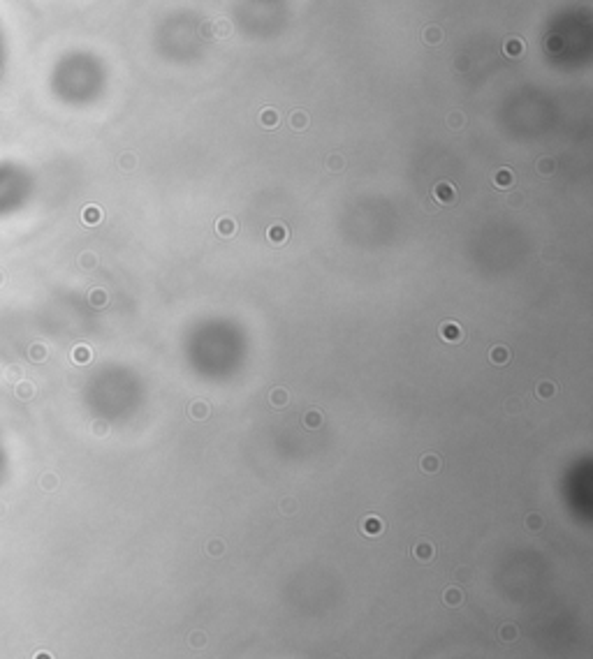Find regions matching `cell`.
<instances>
[{
	"instance_id": "obj_1",
	"label": "cell",
	"mask_w": 593,
	"mask_h": 659,
	"mask_svg": "<svg viewBox=\"0 0 593 659\" xmlns=\"http://www.w3.org/2000/svg\"><path fill=\"white\" fill-rule=\"evenodd\" d=\"M434 199L438 204H454V199H456V190H454V185L452 183H447V180H440V183H436V187H434Z\"/></svg>"
},
{
	"instance_id": "obj_2",
	"label": "cell",
	"mask_w": 593,
	"mask_h": 659,
	"mask_svg": "<svg viewBox=\"0 0 593 659\" xmlns=\"http://www.w3.org/2000/svg\"><path fill=\"white\" fill-rule=\"evenodd\" d=\"M440 338L452 340V343H459V340L463 338V331H461V326H459L456 321H445L443 326H440Z\"/></svg>"
},
{
	"instance_id": "obj_3",
	"label": "cell",
	"mask_w": 593,
	"mask_h": 659,
	"mask_svg": "<svg viewBox=\"0 0 593 659\" xmlns=\"http://www.w3.org/2000/svg\"><path fill=\"white\" fill-rule=\"evenodd\" d=\"M434 553H436V548H434V544H429V541H419V544H415V548H412V555L417 557L419 562H431L434 560Z\"/></svg>"
},
{
	"instance_id": "obj_4",
	"label": "cell",
	"mask_w": 593,
	"mask_h": 659,
	"mask_svg": "<svg viewBox=\"0 0 593 659\" xmlns=\"http://www.w3.org/2000/svg\"><path fill=\"white\" fill-rule=\"evenodd\" d=\"M383 521H380L378 516H366L362 521V532L364 534H368V537H378L380 532H383Z\"/></svg>"
},
{
	"instance_id": "obj_5",
	"label": "cell",
	"mask_w": 593,
	"mask_h": 659,
	"mask_svg": "<svg viewBox=\"0 0 593 659\" xmlns=\"http://www.w3.org/2000/svg\"><path fill=\"white\" fill-rule=\"evenodd\" d=\"M503 51H505V56H510V58H519V56L524 54V42L519 37H510L503 44Z\"/></svg>"
},
{
	"instance_id": "obj_6",
	"label": "cell",
	"mask_w": 593,
	"mask_h": 659,
	"mask_svg": "<svg viewBox=\"0 0 593 659\" xmlns=\"http://www.w3.org/2000/svg\"><path fill=\"white\" fill-rule=\"evenodd\" d=\"M267 236H269V241H271V243H276V245L285 243V241H287V229H285V224H271L269 231H267Z\"/></svg>"
},
{
	"instance_id": "obj_7",
	"label": "cell",
	"mask_w": 593,
	"mask_h": 659,
	"mask_svg": "<svg viewBox=\"0 0 593 659\" xmlns=\"http://www.w3.org/2000/svg\"><path fill=\"white\" fill-rule=\"evenodd\" d=\"M443 601H445L447 606H459V604L463 601V592H461L459 588H447V590L443 592Z\"/></svg>"
},
{
	"instance_id": "obj_8",
	"label": "cell",
	"mask_w": 593,
	"mask_h": 659,
	"mask_svg": "<svg viewBox=\"0 0 593 659\" xmlns=\"http://www.w3.org/2000/svg\"><path fill=\"white\" fill-rule=\"evenodd\" d=\"M422 469L424 472H429V474H434V472H438L440 469V458L436 456V453H427V456H422Z\"/></svg>"
},
{
	"instance_id": "obj_9",
	"label": "cell",
	"mask_w": 593,
	"mask_h": 659,
	"mask_svg": "<svg viewBox=\"0 0 593 659\" xmlns=\"http://www.w3.org/2000/svg\"><path fill=\"white\" fill-rule=\"evenodd\" d=\"M517 636H519V629H517L515 625H500V629H498V638L500 641H505V643H512V641H517Z\"/></svg>"
},
{
	"instance_id": "obj_10",
	"label": "cell",
	"mask_w": 593,
	"mask_h": 659,
	"mask_svg": "<svg viewBox=\"0 0 593 659\" xmlns=\"http://www.w3.org/2000/svg\"><path fill=\"white\" fill-rule=\"evenodd\" d=\"M494 183L498 187H510L512 183H515V176H512L510 169H498L496 171V176H494Z\"/></svg>"
},
{
	"instance_id": "obj_11",
	"label": "cell",
	"mask_w": 593,
	"mask_h": 659,
	"mask_svg": "<svg viewBox=\"0 0 593 659\" xmlns=\"http://www.w3.org/2000/svg\"><path fill=\"white\" fill-rule=\"evenodd\" d=\"M269 400H271V405H274V407H285V405H287V391L283 387L274 389V391L269 393Z\"/></svg>"
},
{
	"instance_id": "obj_12",
	"label": "cell",
	"mask_w": 593,
	"mask_h": 659,
	"mask_svg": "<svg viewBox=\"0 0 593 659\" xmlns=\"http://www.w3.org/2000/svg\"><path fill=\"white\" fill-rule=\"evenodd\" d=\"M304 423H306V428H320L322 426V414H320L318 409H308L306 414H304Z\"/></svg>"
},
{
	"instance_id": "obj_13",
	"label": "cell",
	"mask_w": 593,
	"mask_h": 659,
	"mask_svg": "<svg viewBox=\"0 0 593 659\" xmlns=\"http://www.w3.org/2000/svg\"><path fill=\"white\" fill-rule=\"evenodd\" d=\"M260 123H262L264 127H276L278 125V114H276V109H264L262 114H260Z\"/></svg>"
},
{
	"instance_id": "obj_14",
	"label": "cell",
	"mask_w": 593,
	"mask_h": 659,
	"mask_svg": "<svg viewBox=\"0 0 593 659\" xmlns=\"http://www.w3.org/2000/svg\"><path fill=\"white\" fill-rule=\"evenodd\" d=\"M190 416H192L195 421L206 419V416H209V405L202 403V400H199V403H192V407H190Z\"/></svg>"
},
{
	"instance_id": "obj_15",
	"label": "cell",
	"mask_w": 593,
	"mask_h": 659,
	"mask_svg": "<svg viewBox=\"0 0 593 659\" xmlns=\"http://www.w3.org/2000/svg\"><path fill=\"white\" fill-rule=\"evenodd\" d=\"M491 361H494L496 365H503V363H507L510 361V352H507V347H494L491 349Z\"/></svg>"
},
{
	"instance_id": "obj_16",
	"label": "cell",
	"mask_w": 593,
	"mask_h": 659,
	"mask_svg": "<svg viewBox=\"0 0 593 659\" xmlns=\"http://www.w3.org/2000/svg\"><path fill=\"white\" fill-rule=\"evenodd\" d=\"M290 125L294 127V130H306V125H308L306 111H294V114L290 116Z\"/></svg>"
},
{
	"instance_id": "obj_17",
	"label": "cell",
	"mask_w": 593,
	"mask_h": 659,
	"mask_svg": "<svg viewBox=\"0 0 593 659\" xmlns=\"http://www.w3.org/2000/svg\"><path fill=\"white\" fill-rule=\"evenodd\" d=\"M206 643H209V638H206V634H204V632H192L190 636H188V645H190V648H195V650L204 648Z\"/></svg>"
},
{
	"instance_id": "obj_18",
	"label": "cell",
	"mask_w": 593,
	"mask_h": 659,
	"mask_svg": "<svg viewBox=\"0 0 593 659\" xmlns=\"http://www.w3.org/2000/svg\"><path fill=\"white\" fill-rule=\"evenodd\" d=\"M424 39H427V44H438L440 39H443V30H440L438 26H427Z\"/></svg>"
},
{
	"instance_id": "obj_19",
	"label": "cell",
	"mask_w": 593,
	"mask_h": 659,
	"mask_svg": "<svg viewBox=\"0 0 593 659\" xmlns=\"http://www.w3.org/2000/svg\"><path fill=\"white\" fill-rule=\"evenodd\" d=\"M216 229H218L220 236H232L234 234V222H232L230 218H220L218 222H216Z\"/></svg>"
},
{
	"instance_id": "obj_20",
	"label": "cell",
	"mask_w": 593,
	"mask_h": 659,
	"mask_svg": "<svg viewBox=\"0 0 593 659\" xmlns=\"http://www.w3.org/2000/svg\"><path fill=\"white\" fill-rule=\"evenodd\" d=\"M535 393H538L540 398H552L556 393V387L552 384V382H542V384H538V389H535Z\"/></svg>"
},
{
	"instance_id": "obj_21",
	"label": "cell",
	"mask_w": 593,
	"mask_h": 659,
	"mask_svg": "<svg viewBox=\"0 0 593 659\" xmlns=\"http://www.w3.org/2000/svg\"><path fill=\"white\" fill-rule=\"evenodd\" d=\"M206 553H209V555H214V557L223 555V553H225V544H223V541H218V539L209 541V544H206Z\"/></svg>"
},
{
	"instance_id": "obj_22",
	"label": "cell",
	"mask_w": 593,
	"mask_h": 659,
	"mask_svg": "<svg viewBox=\"0 0 593 659\" xmlns=\"http://www.w3.org/2000/svg\"><path fill=\"white\" fill-rule=\"evenodd\" d=\"M538 171H540V174H544V176H549L552 171H554V160H552V158H542L538 162Z\"/></svg>"
},
{
	"instance_id": "obj_23",
	"label": "cell",
	"mask_w": 593,
	"mask_h": 659,
	"mask_svg": "<svg viewBox=\"0 0 593 659\" xmlns=\"http://www.w3.org/2000/svg\"><path fill=\"white\" fill-rule=\"evenodd\" d=\"M526 528L528 530H540L542 528V518H540L538 513H528L526 516Z\"/></svg>"
},
{
	"instance_id": "obj_24",
	"label": "cell",
	"mask_w": 593,
	"mask_h": 659,
	"mask_svg": "<svg viewBox=\"0 0 593 659\" xmlns=\"http://www.w3.org/2000/svg\"><path fill=\"white\" fill-rule=\"evenodd\" d=\"M327 167L334 169V171H338L341 167H343V158H341V155H331V158L327 160Z\"/></svg>"
},
{
	"instance_id": "obj_25",
	"label": "cell",
	"mask_w": 593,
	"mask_h": 659,
	"mask_svg": "<svg viewBox=\"0 0 593 659\" xmlns=\"http://www.w3.org/2000/svg\"><path fill=\"white\" fill-rule=\"evenodd\" d=\"M280 509H283V513H292L296 509V502L292 500V497H285V500L280 502Z\"/></svg>"
},
{
	"instance_id": "obj_26",
	"label": "cell",
	"mask_w": 593,
	"mask_h": 659,
	"mask_svg": "<svg viewBox=\"0 0 593 659\" xmlns=\"http://www.w3.org/2000/svg\"><path fill=\"white\" fill-rule=\"evenodd\" d=\"M463 120H466V118H463L461 114H452V116H450V125L456 130V127H461V125H463Z\"/></svg>"
},
{
	"instance_id": "obj_27",
	"label": "cell",
	"mask_w": 593,
	"mask_h": 659,
	"mask_svg": "<svg viewBox=\"0 0 593 659\" xmlns=\"http://www.w3.org/2000/svg\"><path fill=\"white\" fill-rule=\"evenodd\" d=\"M517 409H522V400L510 398V400H507V412H517Z\"/></svg>"
},
{
	"instance_id": "obj_28",
	"label": "cell",
	"mask_w": 593,
	"mask_h": 659,
	"mask_svg": "<svg viewBox=\"0 0 593 659\" xmlns=\"http://www.w3.org/2000/svg\"><path fill=\"white\" fill-rule=\"evenodd\" d=\"M86 218H88V222H98V220H100V211H98V208H88Z\"/></svg>"
},
{
	"instance_id": "obj_29",
	"label": "cell",
	"mask_w": 593,
	"mask_h": 659,
	"mask_svg": "<svg viewBox=\"0 0 593 659\" xmlns=\"http://www.w3.org/2000/svg\"><path fill=\"white\" fill-rule=\"evenodd\" d=\"M230 33V23L227 21H218V35H227Z\"/></svg>"
},
{
	"instance_id": "obj_30",
	"label": "cell",
	"mask_w": 593,
	"mask_h": 659,
	"mask_svg": "<svg viewBox=\"0 0 593 659\" xmlns=\"http://www.w3.org/2000/svg\"><path fill=\"white\" fill-rule=\"evenodd\" d=\"M329 659H346V657H343V654H331Z\"/></svg>"
}]
</instances>
